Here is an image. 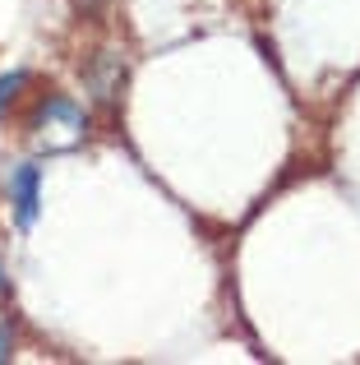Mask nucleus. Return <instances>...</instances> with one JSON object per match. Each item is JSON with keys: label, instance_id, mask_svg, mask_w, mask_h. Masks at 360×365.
<instances>
[{"label": "nucleus", "instance_id": "nucleus-4", "mask_svg": "<svg viewBox=\"0 0 360 365\" xmlns=\"http://www.w3.org/2000/svg\"><path fill=\"white\" fill-rule=\"evenodd\" d=\"M74 5H79V9H83V14H92V9H97V5H102V0H74Z\"/></svg>", "mask_w": 360, "mask_h": 365}, {"label": "nucleus", "instance_id": "nucleus-3", "mask_svg": "<svg viewBox=\"0 0 360 365\" xmlns=\"http://www.w3.org/2000/svg\"><path fill=\"white\" fill-rule=\"evenodd\" d=\"M23 88H28V70H14V74H5V79H0V116H5V111L18 102V93H23Z\"/></svg>", "mask_w": 360, "mask_h": 365}, {"label": "nucleus", "instance_id": "nucleus-2", "mask_svg": "<svg viewBox=\"0 0 360 365\" xmlns=\"http://www.w3.org/2000/svg\"><path fill=\"white\" fill-rule=\"evenodd\" d=\"M9 204H14L18 232H28V227L37 222V213H42V167L23 162V167L9 176Z\"/></svg>", "mask_w": 360, "mask_h": 365}, {"label": "nucleus", "instance_id": "nucleus-1", "mask_svg": "<svg viewBox=\"0 0 360 365\" xmlns=\"http://www.w3.org/2000/svg\"><path fill=\"white\" fill-rule=\"evenodd\" d=\"M28 130H33V143H37V148H46V153H70V148H79V143L88 139V111H83L74 98H65V93H51V98L37 102Z\"/></svg>", "mask_w": 360, "mask_h": 365}, {"label": "nucleus", "instance_id": "nucleus-5", "mask_svg": "<svg viewBox=\"0 0 360 365\" xmlns=\"http://www.w3.org/2000/svg\"><path fill=\"white\" fill-rule=\"evenodd\" d=\"M0 296H9V277H5V268H0Z\"/></svg>", "mask_w": 360, "mask_h": 365}]
</instances>
